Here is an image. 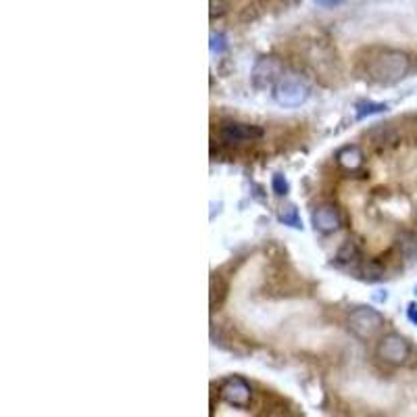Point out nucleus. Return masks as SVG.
Returning <instances> with one entry per match:
<instances>
[{"label": "nucleus", "mask_w": 417, "mask_h": 417, "mask_svg": "<svg viewBox=\"0 0 417 417\" xmlns=\"http://www.w3.org/2000/svg\"><path fill=\"white\" fill-rule=\"evenodd\" d=\"M411 67V59L407 52L403 50H382L378 52L370 65H367V73L374 82L378 84H397L399 80H403L407 75Z\"/></svg>", "instance_id": "obj_1"}, {"label": "nucleus", "mask_w": 417, "mask_h": 417, "mask_svg": "<svg viewBox=\"0 0 417 417\" xmlns=\"http://www.w3.org/2000/svg\"><path fill=\"white\" fill-rule=\"evenodd\" d=\"M346 325L357 338L370 340L384 328V315L374 307H355L346 317Z\"/></svg>", "instance_id": "obj_2"}, {"label": "nucleus", "mask_w": 417, "mask_h": 417, "mask_svg": "<svg viewBox=\"0 0 417 417\" xmlns=\"http://www.w3.org/2000/svg\"><path fill=\"white\" fill-rule=\"evenodd\" d=\"M309 98V88L296 78H281L274 86V101L284 109H294L305 105Z\"/></svg>", "instance_id": "obj_3"}, {"label": "nucleus", "mask_w": 417, "mask_h": 417, "mask_svg": "<svg viewBox=\"0 0 417 417\" xmlns=\"http://www.w3.org/2000/svg\"><path fill=\"white\" fill-rule=\"evenodd\" d=\"M284 78V63L278 57H263L255 63L251 80L257 90H268Z\"/></svg>", "instance_id": "obj_4"}, {"label": "nucleus", "mask_w": 417, "mask_h": 417, "mask_svg": "<svg viewBox=\"0 0 417 417\" xmlns=\"http://www.w3.org/2000/svg\"><path fill=\"white\" fill-rule=\"evenodd\" d=\"M219 397L230 405V407H238V409H247L253 401V388L251 384L240 378V376H232L228 380L221 382L219 386Z\"/></svg>", "instance_id": "obj_5"}, {"label": "nucleus", "mask_w": 417, "mask_h": 417, "mask_svg": "<svg viewBox=\"0 0 417 417\" xmlns=\"http://www.w3.org/2000/svg\"><path fill=\"white\" fill-rule=\"evenodd\" d=\"M378 355L390 365H403L411 355V346L401 334H386L378 344Z\"/></svg>", "instance_id": "obj_6"}, {"label": "nucleus", "mask_w": 417, "mask_h": 417, "mask_svg": "<svg viewBox=\"0 0 417 417\" xmlns=\"http://www.w3.org/2000/svg\"><path fill=\"white\" fill-rule=\"evenodd\" d=\"M263 130L259 126H249V124H238V122H226L219 128V138L226 144H244V142H255L263 138Z\"/></svg>", "instance_id": "obj_7"}, {"label": "nucleus", "mask_w": 417, "mask_h": 417, "mask_svg": "<svg viewBox=\"0 0 417 417\" xmlns=\"http://www.w3.org/2000/svg\"><path fill=\"white\" fill-rule=\"evenodd\" d=\"M311 221H313L315 232H319V234H334L342 226L340 211L334 205H321V207H317L313 211V215H311Z\"/></svg>", "instance_id": "obj_8"}, {"label": "nucleus", "mask_w": 417, "mask_h": 417, "mask_svg": "<svg viewBox=\"0 0 417 417\" xmlns=\"http://www.w3.org/2000/svg\"><path fill=\"white\" fill-rule=\"evenodd\" d=\"M336 161H338V165H340L344 171H357V169L363 165L365 156H363V150H361L359 146L349 144V146H342V148L336 152Z\"/></svg>", "instance_id": "obj_9"}, {"label": "nucleus", "mask_w": 417, "mask_h": 417, "mask_svg": "<svg viewBox=\"0 0 417 417\" xmlns=\"http://www.w3.org/2000/svg\"><path fill=\"white\" fill-rule=\"evenodd\" d=\"M359 257H361L359 247H357V242L351 240V238H349V240L338 249V253H336V261L342 263V265H353V263L359 261Z\"/></svg>", "instance_id": "obj_10"}, {"label": "nucleus", "mask_w": 417, "mask_h": 417, "mask_svg": "<svg viewBox=\"0 0 417 417\" xmlns=\"http://www.w3.org/2000/svg\"><path fill=\"white\" fill-rule=\"evenodd\" d=\"M399 249L401 255L409 261H417V234L416 232H403L399 236Z\"/></svg>", "instance_id": "obj_11"}, {"label": "nucleus", "mask_w": 417, "mask_h": 417, "mask_svg": "<svg viewBox=\"0 0 417 417\" xmlns=\"http://www.w3.org/2000/svg\"><path fill=\"white\" fill-rule=\"evenodd\" d=\"M278 217L284 226H290V228H294V230H302V221H300V215H298L296 207H292V205L281 207Z\"/></svg>", "instance_id": "obj_12"}, {"label": "nucleus", "mask_w": 417, "mask_h": 417, "mask_svg": "<svg viewBox=\"0 0 417 417\" xmlns=\"http://www.w3.org/2000/svg\"><path fill=\"white\" fill-rule=\"evenodd\" d=\"M224 298H226V284L217 274H213V278H211V309L215 311L217 307H221Z\"/></svg>", "instance_id": "obj_13"}, {"label": "nucleus", "mask_w": 417, "mask_h": 417, "mask_svg": "<svg viewBox=\"0 0 417 417\" xmlns=\"http://www.w3.org/2000/svg\"><path fill=\"white\" fill-rule=\"evenodd\" d=\"M355 109H357V119H365V117H372V115L384 113V111L388 109V105H384V103H372V101H363V103H359Z\"/></svg>", "instance_id": "obj_14"}, {"label": "nucleus", "mask_w": 417, "mask_h": 417, "mask_svg": "<svg viewBox=\"0 0 417 417\" xmlns=\"http://www.w3.org/2000/svg\"><path fill=\"white\" fill-rule=\"evenodd\" d=\"M209 48L213 54H224L226 48H228V42H226V36L224 34H211V42H209Z\"/></svg>", "instance_id": "obj_15"}, {"label": "nucleus", "mask_w": 417, "mask_h": 417, "mask_svg": "<svg viewBox=\"0 0 417 417\" xmlns=\"http://www.w3.org/2000/svg\"><path fill=\"white\" fill-rule=\"evenodd\" d=\"M228 8H230L228 0H211V2H209V17H211V19L224 17V15L228 13Z\"/></svg>", "instance_id": "obj_16"}, {"label": "nucleus", "mask_w": 417, "mask_h": 417, "mask_svg": "<svg viewBox=\"0 0 417 417\" xmlns=\"http://www.w3.org/2000/svg\"><path fill=\"white\" fill-rule=\"evenodd\" d=\"M272 188H274V194H276V196H286L288 190H290V186H288V182H286V177H284L281 173H276V175H274Z\"/></svg>", "instance_id": "obj_17"}, {"label": "nucleus", "mask_w": 417, "mask_h": 417, "mask_svg": "<svg viewBox=\"0 0 417 417\" xmlns=\"http://www.w3.org/2000/svg\"><path fill=\"white\" fill-rule=\"evenodd\" d=\"M407 317H409V319H411V321H414V323L417 325V307L416 305H409V309H407Z\"/></svg>", "instance_id": "obj_18"}, {"label": "nucleus", "mask_w": 417, "mask_h": 417, "mask_svg": "<svg viewBox=\"0 0 417 417\" xmlns=\"http://www.w3.org/2000/svg\"><path fill=\"white\" fill-rule=\"evenodd\" d=\"M340 2H344V0H315V4H319V6H336Z\"/></svg>", "instance_id": "obj_19"}, {"label": "nucleus", "mask_w": 417, "mask_h": 417, "mask_svg": "<svg viewBox=\"0 0 417 417\" xmlns=\"http://www.w3.org/2000/svg\"><path fill=\"white\" fill-rule=\"evenodd\" d=\"M416 294H417V288H416Z\"/></svg>", "instance_id": "obj_20"}]
</instances>
